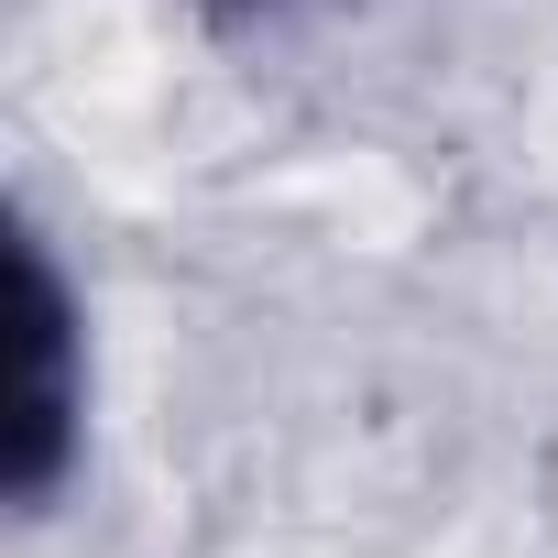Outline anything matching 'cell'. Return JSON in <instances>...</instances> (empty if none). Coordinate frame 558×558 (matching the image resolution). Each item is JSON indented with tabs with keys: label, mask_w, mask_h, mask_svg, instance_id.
Masks as SVG:
<instances>
[{
	"label": "cell",
	"mask_w": 558,
	"mask_h": 558,
	"mask_svg": "<svg viewBox=\"0 0 558 558\" xmlns=\"http://www.w3.org/2000/svg\"><path fill=\"white\" fill-rule=\"evenodd\" d=\"M12 504L45 514L88 449V329H77V286L56 274L45 230H12Z\"/></svg>",
	"instance_id": "obj_1"
},
{
	"label": "cell",
	"mask_w": 558,
	"mask_h": 558,
	"mask_svg": "<svg viewBox=\"0 0 558 558\" xmlns=\"http://www.w3.org/2000/svg\"><path fill=\"white\" fill-rule=\"evenodd\" d=\"M208 34H286V23H318V12H373V0H175Z\"/></svg>",
	"instance_id": "obj_2"
}]
</instances>
